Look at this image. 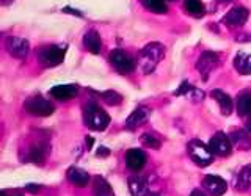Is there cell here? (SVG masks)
<instances>
[{"mask_svg":"<svg viewBox=\"0 0 251 196\" xmlns=\"http://www.w3.org/2000/svg\"><path fill=\"white\" fill-rule=\"evenodd\" d=\"M163 55H165V47L160 43L146 44L141 49L138 58V65L141 71H143V74H151L160 63V60L163 58Z\"/></svg>","mask_w":251,"mask_h":196,"instance_id":"1","label":"cell"},{"mask_svg":"<svg viewBox=\"0 0 251 196\" xmlns=\"http://www.w3.org/2000/svg\"><path fill=\"white\" fill-rule=\"evenodd\" d=\"M85 124L93 130H105L110 124V116L105 110H102L96 104H88L85 107Z\"/></svg>","mask_w":251,"mask_h":196,"instance_id":"2","label":"cell"},{"mask_svg":"<svg viewBox=\"0 0 251 196\" xmlns=\"http://www.w3.org/2000/svg\"><path fill=\"white\" fill-rule=\"evenodd\" d=\"M188 155L190 159L198 165V167H207L214 162V152L210 151V147L201 143L200 140H192L188 143Z\"/></svg>","mask_w":251,"mask_h":196,"instance_id":"3","label":"cell"},{"mask_svg":"<svg viewBox=\"0 0 251 196\" xmlns=\"http://www.w3.org/2000/svg\"><path fill=\"white\" fill-rule=\"evenodd\" d=\"M38 58L46 68L58 66L65 60V50L58 46H44L38 50Z\"/></svg>","mask_w":251,"mask_h":196,"instance_id":"4","label":"cell"},{"mask_svg":"<svg viewBox=\"0 0 251 196\" xmlns=\"http://www.w3.org/2000/svg\"><path fill=\"white\" fill-rule=\"evenodd\" d=\"M24 108L27 110L30 115L33 116H50L55 112V107L52 102H49L47 99L41 98V96H35L28 99L25 104H24Z\"/></svg>","mask_w":251,"mask_h":196,"instance_id":"5","label":"cell"},{"mask_svg":"<svg viewBox=\"0 0 251 196\" xmlns=\"http://www.w3.org/2000/svg\"><path fill=\"white\" fill-rule=\"evenodd\" d=\"M110 63H112V66L123 75L130 74L133 73V69H135V61H133V58L120 49H115L110 53Z\"/></svg>","mask_w":251,"mask_h":196,"instance_id":"6","label":"cell"},{"mask_svg":"<svg viewBox=\"0 0 251 196\" xmlns=\"http://www.w3.org/2000/svg\"><path fill=\"white\" fill-rule=\"evenodd\" d=\"M5 47L8 53L11 55L14 58H19V60H24L27 58V55L30 52V44L27 39L24 38H19V36H10L5 41Z\"/></svg>","mask_w":251,"mask_h":196,"instance_id":"7","label":"cell"},{"mask_svg":"<svg viewBox=\"0 0 251 196\" xmlns=\"http://www.w3.org/2000/svg\"><path fill=\"white\" fill-rule=\"evenodd\" d=\"M209 147L215 155L227 157V155H231V151H232V141L229 137H226L223 132H218L210 138Z\"/></svg>","mask_w":251,"mask_h":196,"instance_id":"8","label":"cell"},{"mask_svg":"<svg viewBox=\"0 0 251 196\" xmlns=\"http://www.w3.org/2000/svg\"><path fill=\"white\" fill-rule=\"evenodd\" d=\"M218 65V55L215 52H204L201 57L196 61V69H198V73L202 75L204 80H207L209 74L217 68Z\"/></svg>","mask_w":251,"mask_h":196,"instance_id":"9","label":"cell"},{"mask_svg":"<svg viewBox=\"0 0 251 196\" xmlns=\"http://www.w3.org/2000/svg\"><path fill=\"white\" fill-rule=\"evenodd\" d=\"M248 19V10L243 6H235L223 18V24L229 27H242Z\"/></svg>","mask_w":251,"mask_h":196,"instance_id":"10","label":"cell"},{"mask_svg":"<svg viewBox=\"0 0 251 196\" xmlns=\"http://www.w3.org/2000/svg\"><path fill=\"white\" fill-rule=\"evenodd\" d=\"M151 118V110L146 108V107H138L137 110H133L130 113V116L127 118V121H126V127L129 130H133L140 127V125H143L148 122V120Z\"/></svg>","mask_w":251,"mask_h":196,"instance_id":"11","label":"cell"},{"mask_svg":"<svg viewBox=\"0 0 251 196\" xmlns=\"http://www.w3.org/2000/svg\"><path fill=\"white\" fill-rule=\"evenodd\" d=\"M202 185L210 195H214V196H222L227 190L226 180L222 179L220 176H206V177H204Z\"/></svg>","mask_w":251,"mask_h":196,"instance_id":"12","label":"cell"},{"mask_svg":"<svg viewBox=\"0 0 251 196\" xmlns=\"http://www.w3.org/2000/svg\"><path fill=\"white\" fill-rule=\"evenodd\" d=\"M126 163L130 171H140L145 168L146 165V154L141 149H130L126 154Z\"/></svg>","mask_w":251,"mask_h":196,"instance_id":"13","label":"cell"},{"mask_svg":"<svg viewBox=\"0 0 251 196\" xmlns=\"http://www.w3.org/2000/svg\"><path fill=\"white\" fill-rule=\"evenodd\" d=\"M78 94V88L75 85H57L50 88V96L57 100H69Z\"/></svg>","mask_w":251,"mask_h":196,"instance_id":"14","label":"cell"},{"mask_svg":"<svg viewBox=\"0 0 251 196\" xmlns=\"http://www.w3.org/2000/svg\"><path fill=\"white\" fill-rule=\"evenodd\" d=\"M66 177H68L69 182L75 187H86L90 182L88 172L80 170V168H77V167H71L66 172Z\"/></svg>","mask_w":251,"mask_h":196,"instance_id":"15","label":"cell"},{"mask_svg":"<svg viewBox=\"0 0 251 196\" xmlns=\"http://www.w3.org/2000/svg\"><path fill=\"white\" fill-rule=\"evenodd\" d=\"M129 190L132 196H149V185L145 177L133 176L129 179Z\"/></svg>","mask_w":251,"mask_h":196,"instance_id":"16","label":"cell"},{"mask_svg":"<svg viewBox=\"0 0 251 196\" xmlns=\"http://www.w3.org/2000/svg\"><path fill=\"white\" fill-rule=\"evenodd\" d=\"M83 46L88 49V52L98 55L100 53V49H102V41H100V36L98 31L94 30H90L88 33H85L83 36Z\"/></svg>","mask_w":251,"mask_h":196,"instance_id":"17","label":"cell"},{"mask_svg":"<svg viewBox=\"0 0 251 196\" xmlns=\"http://www.w3.org/2000/svg\"><path fill=\"white\" fill-rule=\"evenodd\" d=\"M234 68L242 75L251 74V53L239 52L234 58Z\"/></svg>","mask_w":251,"mask_h":196,"instance_id":"18","label":"cell"},{"mask_svg":"<svg viewBox=\"0 0 251 196\" xmlns=\"http://www.w3.org/2000/svg\"><path fill=\"white\" fill-rule=\"evenodd\" d=\"M212 98H214L218 102V107L222 110L223 115H231L232 112V99L229 98V94H226L222 90H214L212 91Z\"/></svg>","mask_w":251,"mask_h":196,"instance_id":"19","label":"cell"},{"mask_svg":"<svg viewBox=\"0 0 251 196\" xmlns=\"http://www.w3.org/2000/svg\"><path fill=\"white\" fill-rule=\"evenodd\" d=\"M47 151H49V147L44 146V145H35V146H31L30 151H28V155H27V162L36 163V165L44 163Z\"/></svg>","mask_w":251,"mask_h":196,"instance_id":"20","label":"cell"},{"mask_svg":"<svg viewBox=\"0 0 251 196\" xmlns=\"http://www.w3.org/2000/svg\"><path fill=\"white\" fill-rule=\"evenodd\" d=\"M93 193L94 196H113V190L107 180L102 176H96L93 180Z\"/></svg>","mask_w":251,"mask_h":196,"instance_id":"21","label":"cell"},{"mask_svg":"<svg viewBox=\"0 0 251 196\" xmlns=\"http://www.w3.org/2000/svg\"><path fill=\"white\" fill-rule=\"evenodd\" d=\"M250 132H245V130H235L232 132L229 138L232 141V145H235L239 149H242V151H247V149L251 147V140H250Z\"/></svg>","mask_w":251,"mask_h":196,"instance_id":"22","label":"cell"},{"mask_svg":"<svg viewBox=\"0 0 251 196\" xmlns=\"http://www.w3.org/2000/svg\"><path fill=\"white\" fill-rule=\"evenodd\" d=\"M184 8L188 14L195 16V18H202L206 13V8H204L201 0H184Z\"/></svg>","mask_w":251,"mask_h":196,"instance_id":"23","label":"cell"},{"mask_svg":"<svg viewBox=\"0 0 251 196\" xmlns=\"http://www.w3.org/2000/svg\"><path fill=\"white\" fill-rule=\"evenodd\" d=\"M141 3L148 11L155 13V14H165L168 11V6L165 0H141Z\"/></svg>","mask_w":251,"mask_h":196,"instance_id":"24","label":"cell"},{"mask_svg":"<svg viewBox=\"0 0 251 196\" xmlns=\"http://www.w3.org/2000/svg\"><path fill=\"white\" fill-rule=\"evenodd\" d=\"M251 172L248 171V168L245 167L243 168L239 174H237V177H235V180H234V187L237 188V190H248V188L251 187Z\"/></svg>","mask_w":251,"mask_h":196,"instance_id":"25","label":"cell"},{"mask_svg":"<svg viewBox=\"0 0 251 196\" xmlns=\"http://www.w3.org/2000/svg\"><path fill=\"white\" fill-rule=\"evenodd\" d=\"M237 113L240 116H247L251 113V94H242L237 100Z\"/></svg>","mask_w":251,"mask_h":196,"instance_id":"26","label":"cell"},{"mask_svg":"<svg viewBox=\"0 0 251 196\" xmlns=\"http://www.w3.org/2000/svg\"><path fill=\"white\" fill-rule=\"evenodd\" d=\"M100 99L105 102L108 105H120L123 102V96L120 93H116L113 90H108V91H104L100 93Z\"/></svg>","mask_w":251,"mask_h":196,"instance_id":"27","label":"cell"},{"mask_svg":"<svg viewBox=\"0 0 251 196\" xmlns=\"http://www.w3.org/2000/svg\"><path fill=\"white\" fill-rule=\"evenodd\" d=\"M141 143H143L146 147H151V149L160 147V140L154 135H151V133H143V135H141Z\"/></svg>","mask_w":251,"mask_h":196,"instance_id":"28","label":"cell"},{"mask_svg":"<svg viewBox=\"0 0 251 196\" xmlns=\"http://www.w3.org/2000/svg\"><path fill=\"white\" fill-rule=\"evenodd\" d=\"M196 93H200V91L196 90L192 83L184 82V83H180V86L175 91V96H182V94H187L188 96V94H196Z\"/></svg>","mask_w":251,"mask_h":196,"instance_id":"29","label":"cell"},{"mask_svg":"<svg viewBox=\"0 0 251 196\" xmlns=\"http://www.w3.org/2000/svg\"><path fill=\"white\" fill-rule=\"evenodd\" d=\"M25 190H27V192H30V193H33V195H36V193L41 192V185L28 184V185H25Z\"/></svg>","mask_w":251,"mask_h":196,"instance_id":"30","label":"cell"},{"mask_svg":"<svg viewBox=\"0 0 251 196\" xmlns=\"http://www.w3.org/2000/svg\"><path fill=\"white\" fill-rule=\"evenodd\" d=\"M63 13H71V14H74V16H78V18H82V13L80 11H77V10H73V8H63Z\"/></svg>","mask_w":251,"mask_h":196,"instance_id":"31","label":"cell"},{"mask_svg":"<svg viewBox=\"0 0 251 196\" xmlns=\"http://www.w3.org/2000/svg\"><path fill=\"white\" fill-rule=\"evenodd\" d=\"M110 155V151L107 147H99L98 149V157H108Z\"/></svg>","mask_w":251,"mask_h":196,"instance_id":"32","label":"cell"},{"mask_svg":"<svg viewBox=\"0 0 251 196\" xmlns=\"http://www.w3.org/2000/svg\"><path fill=\"white\" fill-rule=\"evenodd\" d=\"M85 140H86V147L90 149V147L93 146V138H91V137H86Z\"/></svg>","mask_w":251,"mask_h":196,"instance_id":"33","label":"cell"},{"mask_svg":"<svg viewBox=\"0 0 251 196\" xmlns=\"http://www.w3.org/2000/svg\"><path fill=\"white\" fill-rule=\"evenodd\" d=\"M190 196H206V195H204V193H202L201 190H193Z\"/></svg>","mask_w":251,"mask_h":196,"instance_id":"34","label":"cell"},{"mask_svg":"<svg viewBox=\"0 0 251 196\" xmlns=\"http://www.w3.org/2000/svg\"><path fill=\"white\" fill-rule=\"evenodd\" d=\"M247 130H248V132L251 133V118H250V120L247 121Z\"/></svg>","mask_w":251,"mask_h":196,"instance_id":"35","label":"cell"},{"mask_svg":"<svg viewBox=\"0 0 251 196\" xmlns=\"http://www.w3.org/2000/svg\"><path fill=\"white\" fill-rule=\"evenodd\" d=\"M218 2H222V3H227V2H232V0H218Z\"/></svg>","mask_w":251,"mask_h":196,"instance_id":"36","label":"cell"},{"mask_svg":"<svg viewBox=\"0 0 251 196\" xmlns=\"http://www.w3.org/2000/svg\"><path fill=\"white\" fill-rule=\"evenodd\" d=\"M247 168H248V171H250V172H251V163H250V165H248V167H247Z\"/></svg>","mask_w":251,"mask_h":196,"instance_id":"37","label":"cell"},{"mask_svg":"<svg viewBox=\"0 0 251 196\" xmlns=\"http://www.w3.org/2000/svg\"><path fill=\"white\" fill-rule=\"evenodd\" d=\"M2 196H6V193H5V192H2Z\"/></svg>","mask_w":251,"mask_h":196,"instance_id":"38","label":"cell"},{"mask_svg":"<svg viewBox=\"0 0 251 196\" xmlns=\"http://www.w3.org/2000/svg\"><path fill=\"white\" fill-rule=\"evenodd\" d=\"M165 2H173V0H165Z\"/></svg>","mask_w":251,"mask_h":196,"instance_id":"39","label":"cell"}]
</instances>
